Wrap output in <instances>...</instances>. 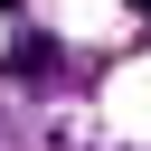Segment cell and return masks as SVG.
Here are the masks:
<instances>
[{"label":"cell","mask_w":151,"mask_h":151,"mask_svg":"<svg viewBox=\"0 0 151 151\" xmlns=\"http://www.w3.org/2000/svg\"><path fill=\"white\" fill-rule=\"evenodd\" d=\"M142 9H151V0H142Z\"/></svg>","instance_id":"1"}]
</instances>
